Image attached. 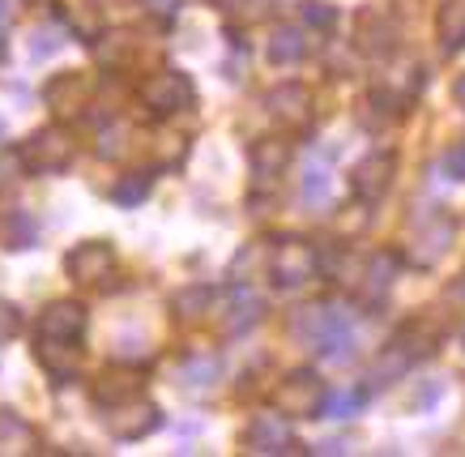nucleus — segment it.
<instances>
[{
	"mask_svg": "<svg viewBox=\"0 0 465 457\" xmlns=\"http://www.w3.org/2000/svg\"><path fill=\"white\" fill-rule=\"evenodd\" d=\"M393 175H397V154L393 150H371L367 158H359V163H354V172H351L354 201L376 205V201L393 188Z\"/></svg>",
	"mask_w": 465,
	"mask_h": 457,
	"instance_id": "obj_10",
	"label": "nucleus"
},
{
	"mask_svg": "<svg viewBox=\"0 0 465 457\" xmlns=\"http://www.w3.org/2000/svg\"><path fill=\"white\" fill-rule=\"evenodd\" d=\"M137 99H142V107L150 115H180L193 107V99H197V90H193V82H188V73L180 69H158L150 73V77H142V86H137Z\"/></svg>",
	"mask_w": 465,
	"mask_h": 457,
	"instance_id": "obj_5",
	"label": "nucleus"
},
{
	"mask_svg": "<svg viewBox=\"0 0 465 457\" xmlns=\"http://www.w3.org/2000/svg\"><path fill=\"white\" fill-rule=\"evenodd\" d=\"M363 398H367L363 389H359V393H333V398H324L321 414H329V419H351V414L363 406Z\"/></svg>",
	"mask_w": 465,
	"mask_h": 457,
	"instance_id": "obj_27",
	"label": "nucleus"
},
{
	"mask_svg": "<svg viewBox=\"0 0 465 457\" xmlns=\"http://www.w3.org/2000/svg\"><path fill=\"white\" fill-rule=\"evenodd\" d=\"M85 325H90V316H85L82 303L73 300L47 303L39 313V338H52V343H82Z\"/></svg>",
	"mask_w": 465,
	"mask_h": 457,
	"instance_id": "obj_12",
	"label": "nucleus"
},
{
	"mask_svg": "<svg viewBox=\"0 0 465 457\" xmlns=\"http://www.w3.org/2000/svg\"><path fill=\"white\" fill-rule=\"evenodd\" d=\"M64 270L77 286H99V291H115L120 286V257L107 240H85L77 243L69 257H64Z\"/></svg>",
	"mask_w": 465,
	"mask_h": 457,
	"instance_id": "obj_4",
	"label": "nucleus"
},
{
	"mask_svg": "<svg viewBox=\"0 0 465 457\" xmlns=\"http://www.w3.org/2000/svg\"><path fill=\"white\" fill-rule=\"evenodd\" d=\"M397 253H371L363 265V283H359V295H363L367 303H381L384 295H389V286H393L397 278Z\"/></svg>",
	"mask_w": 465,
	"mask_h": 457,
	"instance_id": "obj_17",
	"label": "nucleus"
},
{
	"mask_svg": "<svg viewBox=\"0 0 465 457\" xmlns=\"http://www.w3.org/2000/svg\"><path fill=\"white\" fill-rule=\"evenodd\" d=\"M265 107L282 129H303L312 120V90L299 86V82H282L265 94Z\"/></svg>",
	"mask_w": 465,
	"mask_h": 457,
	"instance_id": "obj_14",
	"label": "nucleus"
},
{
	"mask_svg": "<svg viewBox=\"0 0 465 457\" xmlns=\"http://www.w3.org/2000/svg\"><path fill=\"white\" fill-rule=\"evenodd\" d=\"M17 329H22V316H17L14 303H0V343H9Z\"/></svg>",
	"mask_w": 465,
	"mask_h": 457,
	"instance_id": "obj_32",
	"label": "nucleus"
},
{
	"mask_svg": "<svg viewBox=\"0 0 465 457\" xmlns=\"http://www.w3.org/2000/svg\"><path fill=\"white\" fill-rule=\"evenodd\" d=\"M145 193H150V175H145V172H128L124 180L112 188V201H115V205H137V201H145Z\"/></svg>",
	"mask_w": 465,
	"mask_h": 457,
	"instance_id": "obj_25",
	"label": "nucleus"
},
{
	"mask_svg": "<svg viewBox=\"0 0 465 457\" xmlns=\"http://www.w3.org/2000/svg\"><path fill=\"white\" fill-rule=\"evenodd\" d=\"M261 321H265V295L252 286H235L223 300V333H231V338L256 329Z\"/></svg>",
	"mask_w": 465,
	"mask_h": 457,
	"instance_id": "obj_13",
	"label": "nucleus"
},
{
	"mask_svg": "<svg viewBox=\"0 0 465 457\" xmlns=\"http://www.w3.org/2000/svg\"><path fill=\"white\" fill-rule=\"evenodd\" d=\"M452 99H457V103H461V107H465V73H461V77H457V82H452Z\"/></svg>",
	"mask_w": 465,
	"mask_h": 457,
	"instance_id": "obj_35",
	"label": "nucleus"
},
{
	"mask_svg": "<svg viewBox=\"0 0 465 457\" xmlns=\"http://www.w3.org/2000/svg\"><path fill=\"white\" fill-rule=\"evenodd\" d=\"M35 240V223L30 218H9V248H26Z\"/></svg>",
	"mask_w": 465,
	"mask_h": 457,
	"instance_id": "obj_31",
	"label": "nucleus"
},
{
	"mask_svg": "<svg viewBox=\"0 0 465 457\" xmlns=\"http://www.w3.org/2000/svg\"><path fill=\"white\" fill-rule=\"evenodd\" d=\"M103 423H107V432L120 436V441H142V436H150V432L163 423V414H158L154 402L137 393V398H124V402L103 406Z\"/></svg>",
	"mask_w": 465,
	"mask_h": 457,
	"instance_id": "obj_8",
	"label": "nucleus"
},
{
	"mask_svg": "<svg viewBox=\"0 0 465 457\" xmlns=\"http://www.w3.org/2000/svg\"><path fill=\"white\" fill-rule=\"evenodd\" d=\"M401 44V22L389 5H367L363 14L354 17V47L363 56H393Z\"/></svg>",
	"mask_w": 465,
	"mask_h": 457,
	"instance_id": "obj_7",
	"label": "nucleus"
},
{
	"mask_svg": "<svg viewBox=\"0 0 465 457\" xmlns=\"http://www.w3.org/2000/svg\"><path fill=\"white\" fill-rule=\"evenodd\" d=\"M94 52H99L103 65H124L128 52H133V35L128 30H112V35H103L94 44Z\"/></svg>",
	"mask_w": 465,
	"mask_h": 457,
	"instance_id": "obj_24",
	"label": "nucleus"
},
{
	"mask_svg": "<svg viewBox=\"0 0 465 457\" xmlns=\"http://www.w3.org/2000/svg\"><path fill=\"white\" fill-rule=\"evenodd\" d=\"M137 393H142V376H137V372H103L99 381H94V402H99V406L137 398Z\"/></svg>",
	"mask_w": 465,
	"mask_h": 457,
	"instance_id": "obj_21",
	"label": "nucleus"
},
{
	"mask_svg": "<svg viewBox=\"0 0 465 457\" xmlns=\"http://www.w3.org/2000/svg\"><path fill=\"white\" fill-rule=\"evenodd\" d=\"M17 158H22V167L35 175H56L73 163V142L64 129H39L26 145H22Z\"/></svg>",
	"mask_w": 465,
	"mask_h": 457,
	"instance_id": "obj_9",
	"label": "nucleus"
},
{
	"mask_svg": "<svg viewBox=\"0 0 465 457\" xmlns=\"http://www.w3.org/2000/svg\"><path fill=\"white\" fill-rule=\"evenodd\" d=\"M440 346V333L427 321H410V325H401L384 343V351L376 359H371V372H367V385L371 389H384V385H397L401 376H406L414 363H423V359L436 355Z\"/></svg>",
	"mask_w": 465,
	"mask_h": 457,
	"instance_id": "obj_1",
	"label": "nucleus"
},
{
	"mask_svg": "<svg viewBox=\"0 0 465 457\" xmlns=\"http://www.w3.org/2000/svg\"><path fill=\"white\" fill-rule=\"evenodd\" d=\"M243 449L248 453H269V457H282V453H299L295 436L286 428V414H256L248 432H243Z\"/></svg>",
	"mask_w": 465,
	"mask_h": 457,
	"instance_id": "obj_11",
	"label": "nucleus"
},
{
	"mask_svg": "<svg viewBox=\"0 0 465 457\" xmlns=\"http://www.w3.org/2000/svg\"><path fill=\"white\" fill-rule=\"evenodd\" d=\"M265 270H269V278H273V286H282V291L303 286L321 273V248L308 240H299V235H282V240L269 248Z\"/></svg>",
	"mask_w": 465,
	"mask_h": 457,
	"instance_id": "obj_3",
	"label": "nucleus"
},
{
	"mask_svg": "<svg viewBox=\"0 0 465 457\" xmlns=\"http://www.w3.org/2000/svg\"><path fill=\"white\" fill-rule=\"evenodd\" d=\"M265 56H269V65H299V60L308 56V35H303V26H278L269 35Z\"/></svg>",
	"mask_w": 465,
	"mask_h": 457,
	"instance_id": "obj_20",
	"label": "nucleus"
},
{
	"mask_svg": "<svg viewBox=\"0 0 465 457\" xmlns=\"http://www.w3.org/2000/svg\"><path fill=\"white\" fill-rule=\"evenodd\" d=\"M452 240H457V218L449 210H423V214L410 218V231H406V261L414 270H436L440 261L449 257Z\"/></svg>",
	"mask_w": 465,
	"mask_h": 457,
	"instance_id": "obj_2",
	"label": "nucleus"
},
{
	"mask_svg": "<svg viewBox=\"0 0 465 457\" xmlns=\"http://www.w3.org/2000/svg\"><path fill=\"white\" fill-rule=\"evenodd\" d=\"M26 444H30V432L17 419H0V449L5 453H22Z\"/></svg>",
	"mask_w": 465,
	"mask_h": 457,
	"instance_id": "obj_28",
	"label": "nucleus"
},
{
	"mask_svg": "<svg viewBox=\"0 0 465 457\" xmlns=\"http://www.w3.org/2000/svg\"><path fill=\"white\" fill-rule=\"evenodd\" d=\"M324 398H329V389L321 376L312 368H295L273 389V411H282L286 419H316L324 411Z\"/></svg>",
	"mask_w": 465,
	"mask_h": 457,
	"instance_id": "obj_6",
	"label": "nucleus"
},
{
	"mask_svg": "<svg viewBox=\"0 0 465 457\" xmlns=\"http://www.w3.org/2000/svg\"><path fill=\"white\" fill-rule=\"evenodd\" d=\"M444 172H449V180H465V142L444 154Z\"/></svg>",
	"mask_w": 465,
	"mask_h": 457,
	"instance_id": "obj_33",
	"label": "nucleus"
},
{
	"mask_svg": "<svg viewBox=\"0 0 465 457\" xmlns=\"http://www.w3.org/2000/svg\"><path fill=\"white\" fill-rule=\"evenodd\" d=\"M39 359L56 381H69V376H77V368H82V343H52V338H39Z\"/></svg>",
	"mask_w": 465,
	"mask_h": 457,
	"instance_id": "obj_19",
	"label": "nucleus"
},
{
	"mask_svg": "<svg viewBox=\"0 0 465 457\" xmlns=\"http://www.w3.org/2000/svg\"><path fill=\"white\" fill-rule=\"evenodd\" d=\"M248 163H252V175L261 184H273L278 175L291 167V142L286 137H261L248 150Z\"/></svg>",
	"mask_w": 465,
	"mask_h": 457,
	"instance_id": "obj_16",
	"label": "nucleus"
},
{
	"mask_svg": "<svg viewBox=\"0 0 465 457\" xmlns=\"http://www.w3.org/2000/svg\"><path fill=\"white\" fill-rule=\"evenodd\" d=\"M436 39H440V52H444V56H457L465 47V0H440Z\"/></svg>",
	"mask_w": 465,
	"mask_h": 457,
	"instance_id": "obj_18",
	"label": "nucleus"
},
{
	"mask_svg": "<svg viewBox=\"0 0 465 457\" xmlns=\"http://www.w3.org/2000/svg\"><path fill=\"white\" fill-rule=\"evenodd\" d=\"M90 94H94V86H90V77H82V73H64V77H56L47 86V103L60 115H69V120H82L85 107H90Z\"/></svg>",
	"mask_w": 465,
	"mask_h": 457,
	"instance_id": "obj_15",
	"label": "nucleus"
},
{
	"mask_svg": "<svg viewBox=\"0 0 465 457\" xmlns=\"http://www.w3.org/2000/svg\"><path fill=\"white\" fill-rule=\"evenodd\" d=\"M299 17H303V26H312V30H333L338 26V9L324 5V0H303V5H299Z\"/></svg>",
	"mask_w": 465,
	"mask_h": 457,
	"instance_id": "obj_26",
	"label": "nucleus"
},
{
	"mask_svg": "<svg viewBox=\"0 0 465 457\" xmlns=\"http://www.w3.org/2000/svg\"><path fill=\"white\" fill-rule=\"evenodd\" d=\"M0 22H5V0H0Z\"/></svg>",
	"mask_w": 465,
	"mask_h": 457,
	"instance_id": "obj_36",
	"label": "nucleus"
},
{
	"mask_svg": "<svg viewBox=\"0 0 465 457\" xmlns=\"http://www.w3.org/2000/svg\"><path fill=\"white\" fill-rule=\"evenodd\" d=\"M269 5H273V0H223V9L240 14L243 22H256V17H265V14H269Z\"/></svg>",
	"mask_w": 465,
	"mask_h": 457,
	"instance_id": "obj_29",
	"label": "nucleus"
},
{
	"mask_svg": "<svg viewBox=\"0 0 465 457\" xmlns=\"http://www.w3.org/2000/svg\"><path fill=\"white\" fill-rule=\"evenodd\" d=\"M324 193H329V175L321 167H312L308 180H303V201H324Z\"/></svg>",
	"mask_w": 465,
	"mask_h": 457,
	"instance_id": "obj_30",
	"label": "nucleus"
},
{
	"mask_svg": "<svg viewBox=\"0 0 465 457\" xmlns=\"http://www.w3.org/2000/svg\"><path fill=\"white\" fill-rule=\"evenodd\" d=\"M142 5H145V9H150L154 17H175V14H180L183 0H142Z\"/></svg>",
	"mask_w": 465,
	"mask_h": 457,
	"instance_id": "obj_34",
	"label": "nucleus"
},
{
	"mask_svg": "<svg viewBox=\"0 0 465 457\" xmlns=\"http://www.w3.org/2000/svg\"><path fill=\"white\" fill-rule=\"evenodd\" d=\"M218 376H223V368H218V359H213V355H205V359L193 355V359H188V363L180 368V381H183L188 389H210Z\"/></svg>",
	"mask_w": 465,
	"mask_h": 457,
	"instance_id": "obj_23",
	"label": "nucleus"
},
{
	"mask_svg": "<svg viewBox=\"0 0 465 457\" xmlns=\"http://www.w3.org/2000/svg\"><path fill=\"white\" fill-rule=\"evenodd\" d=\"M213 303V291L205 283H193L183 286V291H175V300H171V313L180 316L183 325H193V321H201L205 316V308Z\"/></svg>",
	"mask_w": 465,
	"mask_h": 457,
	"instance_id": "obj_22",
	"label": "nucleus"
}]
</instances>
